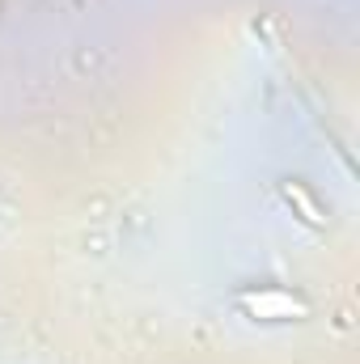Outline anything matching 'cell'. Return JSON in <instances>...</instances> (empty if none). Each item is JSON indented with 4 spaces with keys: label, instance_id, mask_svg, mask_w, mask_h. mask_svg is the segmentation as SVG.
<instances>
[{
    "label": "cell",
    "instance_id": "cell-1",
    "mask_svg": "<svg viewBox=\"0 0 360 364\" xmlns=\"http://www.w3.org/2000/svg\"><path fill=\"white\" fill-rule=\"evenodd\" d=\"M238 305L259 318V322H292V318H309V305L284 288H255V292H242Z\"/></svg>",
    "mask_w": 360,
    "mask_h": 364
},
{
    "label": "cell",
    "instance_id": "cell-2",
    "mask_svg": "<svg viewBox=\"0 0 360 364\" xmlns=\"http://www.w3.org/2000/svg\"><path fill=\"white\" fill-rule=\"evenodd\" d=\"M284 199H288V203H292V208L301 212V220H305V225H314V229H322V225H327L322 208H318V203L309 199V191H305L301 182H284Z\"/></svg>",
    "mask_w": 360,
    "mask_h": 364
}]
</instances>
